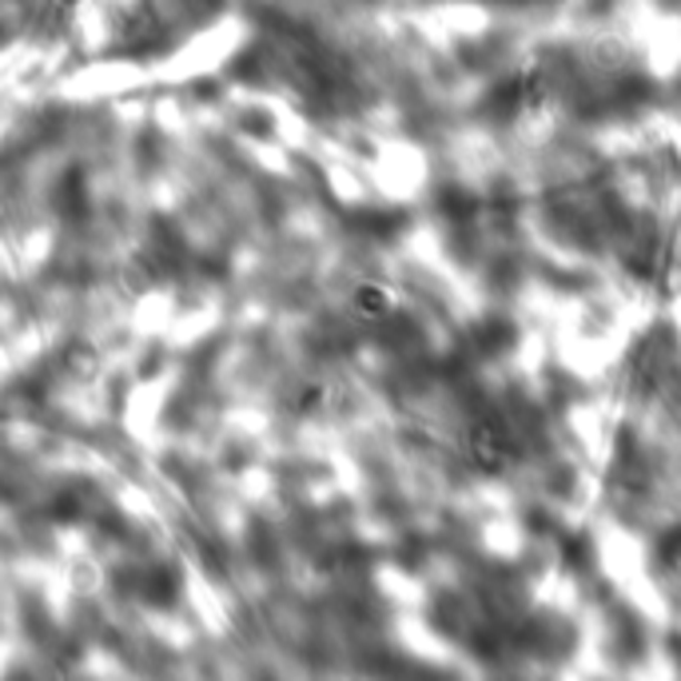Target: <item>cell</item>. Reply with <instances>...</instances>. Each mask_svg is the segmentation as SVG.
<instances>
[{"label": "cell", "mask_w": 681, "mask_h": 681, "mask_svg": "<svg viewBox=\"0 0 681 681\" xmlns=\"http://www.w3.org/2000/svg\"><path fill=\"white\" fill-rule=\"evenodd\" d=\"M463 451L483 474H506L514 466V454H519L514 451V435L502 426V418H494V415L474 418V423L466 426Z\"/></svg>", "instance_id": "6da1fadb"}, {"label": "cell", "mask_w": 681, "mask_h": 681, "mask_svg": "<svg viewBox=\"0 0 681 681\" xmlns=\"http://www.w3.org/2000/svg\"><path fill=\"white\" fill-rule=\"evenodd\" d=\"M351 315L359 323H387L391 315H395V292H391L387 284H359L355 292H351Z\"/></svg>", "instance_id": "7a4b0ae2"}, {"label": "cell", "mask_w": 681, "mask_h": 681, "mask_svg": "<svg viewBox=\"0 0 681 681\" xmlns=\"http://www.w3.org/2000/svg\"><path fill=\"white\" fill-rule=\"evenodd\" d=\"M295 407H299L303 415H315V411H323V407H327V387H323V383H312L307 391H299Z\"/></svg>", "instance_id": "3957f363"}]
</instances>
